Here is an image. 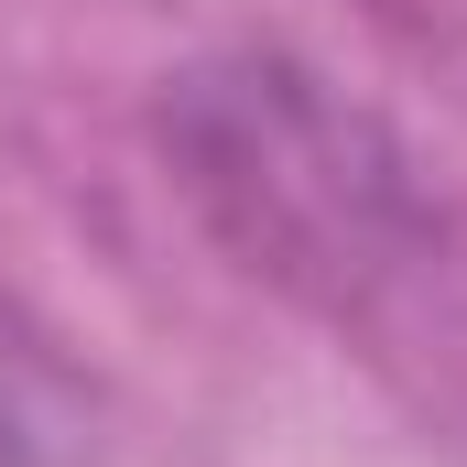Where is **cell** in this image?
I'll list each match as a JSON object with an SVG mask.
<instances>
[{"mask_svg":"<svg viewBox=\"0 0 467 467\" xmlns=\"http://www.w3.org/2000/svg\"><path fill=\"white\" fill-rule=\"evenodd\" d=\"M163 152H174V185L250 272L337 316L369 305L424 250V196L380 141V119L283 55L185 66L163 88Z\"/></svg>","mask_w":467,"mask_h":467,"instance_id":"cell-1","label":"cell"}]
</instances>
